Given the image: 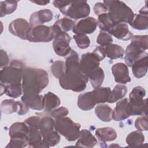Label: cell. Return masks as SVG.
<instances>
[{
  "instance_id": "6da1fadb",
  "label": "cell",
  "mask_w": 148,
  "mask_h": 148,
  "mask_svg": "<svg viewBox=\"0 0 148 148\" xmlns=\"http://www.w3.org/2000/svg\"><path fill=\"white\" fill-rule=\"evenodd\" d=\"M65 63V73L59 78L61 87L63 89L70 90L75 92L84 90L88 77L82 71L77 53L72 49Z\"/></svg>"
},
{
  "instance_id": "7a4b0ae2",
  "label": "cell",
  "mask_w": 148,
  "mask_h": 148,
  "mask_svg": "<svg viewBox=\"0 0 148 148\" xmlns=\"http://www.w3.org/2000/svg\"><path fill=\"white\" fill-rule=\"evenodd\" d=\"M49 83L47 72L35 68H25L23 73L22 89L23 95H39Z\"/></svg>"
},
{
  "instance_id": "3957f363",
  "label": "cell",
  "mask_w": 148,
  "mask_h": 148,
  "mask_svg": "<svg viewBox=\"0 0 148 148\" xmlns=\"http://www.w3.org/2000/svg\"><path fill=\"white\" fill-rule=\"evenodd\" d=\"M53 5L65 16L77 20L87 17L90 7L86 1H54Z\"/></svg>"
},
{
  "instance_id": "277c9868",
  "label": "cell",
  "mask_w": 148,
  "mask_h": 148,
  "mask_svg": "<svg viewBox=\"0 0 148 148\" xmlns=\"http://www.w3.org/2000/svg\"><path fill=\"white\" fill-rule=\"evenodd\" d=\"M147 35H135L128 45L125 53V61L128 66H132L138 60L147 56Z\"/></svg>"
},
{
  "instance_id": "5b68a950",
  "label": "cell",
  "mask_w": 148,
  "mask_h": 148,
  "mask_svg": "<svg viewBox=\"0 0 148 148\" xmlns=\"http://www.w3.org/2000/svg\"><path fill=\"white\" fill-rule=\"evenodd\" d=\"M108 7V13L114 24L130 23L135 14L124 2L120 1H104Z\"/></svg>"
},
{
  "instance_id": "8992f818",
  "label": "cell",
  "mask_w": 148,
  "mask_h": 148,
  "mask_svg": "<svg viewBox=\"0 0 148 148\" xmlns=\"http://www.w3.org/2000/svg\"><path fill=\"white\" fill-rule=\"evenodd\" d=\"M24 64L19 60H13L9 66L4 67L1 71V83L5 86L22 84Z\"/></svg>"
},
{
  "instance_id": "52a82bcc",
  "label": "cell",
  "mask_w": 148,
  "mask_h": 148,
  "mask_svg": "<svg viewBox=\"0 0 148 148\" xmlns=\"http://www.w3.org/2000/svg\"><path fill=\"white\" fill-rule=\"evenodd\" d=\"M55 121L51 116H45L40 119L39 130L42 136L44 147L57 145L61 139L59 133L55 130Z\"/></svg>"
},
{
  "instance_id": "ba28073f",
  "label": "cell",
  "mask_w": 148,
  "mask_h": 148,
  "mask_svg": "<svg viewBox=\"0 0 148 148\" xmlns=\"http://www.w3.org/2000/svg\"><path fill=\"white\" fill-rule=\"evenodd\" d=\"M55 130L70 142L78 139L80 134V124L73 122L70 118L62 117L56 119Z\"/></svg>"
},
{
  "instance_id": "9c48e42d",
  "label": "cell",
  "mask_w": 148,
  "mask_h": 148,
  "mask_svg": "<svg viewBox=\"0 0 148 148\" xmlns=\"http://www.w3.org/2000/svg\"><path fill=\"white\" fill-rule=\"evenodd\" d=\"M145 90L141 86L134 87L129 95V105L131 116L147 115Z\"/></svg>"
},
{
  "instance_id": "30bf717a",
  "label": "cell",
  "mask_w": 148,
  "mask_h": 148,
  "mask_svg": "<svg viewBox=\"0 0 148 148\" xmlns=\"http://www.w3.org/2000/svg\"><path fill=\"white\" fill-rule=\"evenodd\" d=\"M55 34L52 26L43 25L31 27L27 40L31 42H49L54 39Z\"/></svg>"
},
{
  "instance_id": "8fae6325",
  "label": "cell",
  "mask_w": 148,
  "mask_h": 148,
  "mask_svg": "<svg viewBox=\"0 0 148 148\" xmlns=\"http://www.w3.org/2000/svg\"><path fill=\"white\" fill-rule=\"evenodd\" d=\"M71 38L66 32H62L54 39L53 47L54 52L59 56H68L71 51L69 43Z\"/></svg>"
},
{
  "instance_id": "7c38bea8",
  "label": "cell",
  "mask_w": 148,
  "mask_h": 148,
  "mask_svg": "<svg viewBox=\"0 0 148 148\" xmlns=\"http://www.w3.org/2000/svg\"><path fill=\"white\" fill-rule=\"evenodd\" d=\"M99 59L92 52L82 54L79 64L82 71L88 77V76L99 66Z\"/></svg>"
},
{
  "instance_id": "4fadbf2b",
  "label": "cell",
  "mask_w": 148,
  "mask_h": 148,
  "mask_svg": "<svg viewBox=\"0 0 148 148\" xmlns=\"http://www.w3.org/2000/svg\"><path fill=\"white\" fill-rule=\"evenodd\" d=\"M30 28L29 24L22 18H16L9 25V31L12 34L24 40H27V35Z\"/></svg>"
},
{
  "instance_id": "5bb4252c",
  "label": "cell",
  "mask_w": 148,
  "mask_h": 148,
  "mask_svg": "<svg viewBox=\"0 0 148 148\" xmlns=\"http://www.w3.org/2000/svg\"><path fill=\"white\" fill-rule=\"evenodd\" d=\"M97 25V20L95 18L88 17L75 24L72 30L75 34H90L94 32Z\"/></svg>"
},
{
  "instance_id": "9a60e30c",
  "label": "cell",
  "mask_w": 148,
  "mask_h": 148,
  "mask_svg": "<svg viewBox=\"0 0 148 148\" xmlns=\"http://www.w3.org/2000/svg\"><path fill=\"white\" fill-rule=\"evenodd\" d=\"M131 116V114L128 98H124L119 101L112 112V119L117 121L124 120Z\"/></svg>"
},
{
  "instance_id": "2e32d148",
  "label": "cell",
  "mask_w": 148,
  "mask_h": 148,
  "mask_svg": "<svg viewBox=\"0 0 148 148\" xmlns=\"http://www.w3.org/2000/svg\"><path fill=\"white\" fill-rule=\"evenodd\" d=\"M112 72L114 77V80L117 83L125 84L131 82V77L126 64L122 62L114 64L112 67Z\"/></svg>"
},
{
  "instance_id": "e0dca14e",
  "label": "cell",
  "mask_w": 148,
  "mask_h": 148,
  "mask_svg": "<svg viewBox=\"0 0 148 148\" xmlns=\"http://www.w3.org/2000/svg\"><path fill=\"white\" fill-rule=\"evenodd\" d=\"M53 18L52 11L49 9H43L33 13L29 18L31 27L43 25L44 23L50 21Z\"/></svg>"
},
{
  "instance_id": "ac0fdd59",
  "label": "cell",
  "mask_w": 148,
  "mask_h": 148,
  "mask_svg": "<svg viewBox=\"0 0 148 148\" xmlns=\"http://www.w3.org/2000/svg\"><path fill=\"white\" fill-rule=\"evenodd\" d=\"M108 33L117 39L123 40H128L133 36L132 33L129 30L127 24L123 23L114 24Z\"/></svg>"
},
{
  "instance_id": "d6986e66",
  "label": "cell",
  "mask_w": 148,
  "mask_h": 148,
  "mask_svg": "<svg viewBox=\"0 0 148 148\" xmlns=\"http://www.w3.org/2000/svg\"><path fill=\"white\" fill-rule=\"evenodd\" d=\"M29 134V127L24 122H16L9 128V135L10 138H28Z\"/></svg>"
},
{
  "instance_id": "ffe728a7",
  "label": "cell",
  "mask_w": 148,
  "mask_h": 148,
  "mask_svg": "<svg viewBox=\"0 0 148 148\" xmlns=\"http://www.w3.org/2000/svg\"><path fill=\"white\" fill-rule=\"evenodd\" d=\"M21 101L26 103L29 108L34 110H42L45 108L43 96L41 95H23Z\"/></svg>"
},
{
  "instance_id": "44dd1931",
  "label": "cell",
  "mask_w": 148,
  "mask_h": 148,
  "mask_svg": "<svg viewBox=\"0 0 148 148\" xmlns=\"http://www.w3.org/2000/svg\"><path fill=\"white\" fill-rule=\"evenodd\" d=\"M100 47L104 56L112 60L121 58L124 54V49L118 45L111 43L105 46H100Z\"/></svg>"
},
{
  "instance_id": "7402d4cb",
  "label": "cell",
  "mask_w": 148,
  "mask_h": 148,
  "mask_svg": "<svg viewBox=\"0 0 148 148\" xmlns=\"http://www.w3.org/2000/svg\"><path fill=\"white\" fill-rule=\"evenodd\" d=\"M92 91L80 94L77 98V106L83 110H91L96 105Z\"/></svg>"
},
{
  "instance_id": "603a6c76",
  "label": "cell",
  "mask_w": 148,
  "mask_h": 148,
  "mask_svg": "<svg viewBox=\"0 0 148 148\" xmlns=\"http://www.w3.org/2000/svg\"><path fill=\"white\" fill-rule=\"evenodd\" d=\"M76 146L82 147H92L97 143L96 138L87 130H82L80 131L79 136L77 139Z\"/></svg>"
},
{
  "instance_id": "cb8c5ba5",
  "label": "cell",
  "mask_w": 148,
  "mask_h": 148,
  "mask_svg": "<svg viewBox=\"0 0 148 148\" xmlns=\"http://www.w3.org/2000/svg\"><path fill=\"white\" fill-rule=\"evenodd\" d=\"M95 135L100 142L105 143L115 140L117 132L113 128L107 127L98 128L95 131Z\"/></svg>"
},
{
  "instance_id": "d4e9b609",
  "label": "cell",
  "mask_w": 148,
  "mask_h": 148,
  "mask_svg": "<svg viewBox=\"0 0 148 148\" xmlns=\"http://www.w3.org/2000/svg\"><path fill=\"white\" fill-rule=\"evenodd\" d=\"M131 67L135 77L140 79L145 76L147 72V56L136 61Z\"/></svg>"
},
{
  "instance_id": "484cf974",
  "label": "cell",
  "mask_w": 148,
  "mask_h": 148,
  "mask_svg": "<svg viewBox=\"0 0 148 148\" xmlns=\"http://www.w3.org/2000/svg\"><path fill=\"white\" fill-rule=\"evenodd\" d=\"M28 145L29 147H44L42 136L39 128L29 127Z\"/></svg>"
},
{
  "instance_id": "4316f807",
  "label": "cell",
  "mask_w": 148,
  "mask_h": 148,
  "mask_svg": "<svg viewBox=\"0 0 148 148\" xmlns=\"http://www.w3.org/2000/svg\"><path fill=\"white\" fill-rule=\"evenodd\" d=\"M112 109L106 104H99L95 109L97 116L104 122H109L112 120Z\"/></svg>"
},
{
  "instance_id": "83f0119b",
  "label": "cell",
  "mask_w": 148,
  "mask_h": 148,
  "mask_svg": "<svg viewBox=\"0 0 148 148\" xmlns=\"http://www.w3.org/2000/svg\"><path fill=\"white\" fill-rule=\"evenodd\" d=\"M45 102V111L51 112L59 106L61 103L60 98L51 92H48L43 96Z\"/></svg>"
},
{
  "instance_id": "f1b7e54d",
  "label": "cell",
  "mask_w": 148,
  "mask_h": 148,
  "mask_svg": "<svg viewBox=\"0 0 148 148\" xmlns=\"http://www.w3.org/2000/svg\"><path fill=\"white\" fill-rule=\"evenodd\" d=\"M144 140L145 136L139 130L131 132L126 138V142L130 147L140 146L143 145Z\"/></svg>"
},
{
  "instance_id": "f546056e",
  "label": "cell",
  "mask_w": 148,
  "mask_h": 148,
  "mask_svg": "<svg viewBox=\"0 0 148 148\" xmlns=\"http://www.w3.org/2000/svg\"><path fill=\"white\" fill-rule=\"evenodd\" d=\"M127 92V88L125 86L122 84H117L110 91L108 102L114 103L118 100L123 98Z\"/></svg>"
},
{
  "instance_id": "4dcf8cb0",
  "label": "cell",
  "mask_w": 148,
  "mask_h": 148,
  "mask_svg": "<svg viewBox=\"0 0 148 148\" xmlns=\"http://www.w3.org/2000/svg\"><path fill=\"white\" fill-rule=\"evenodd\" d=\"M110 89L109 87H98L92 91L96 103H105L108 101Z\"/></svg>"
},
{
  "instance_id": "1f68e13d",
  "label": "cell",
  "mask_w": 148,
  "mask_h": 148,
  "mask_svg": "<svg viewBox=\"0 0 148 148\" xmlns=\"http://www.w3.org/2000/svg\"><path fill=\"white\" fill-rule=\"evenodd\" d=\"M130 25L134 29L138 30H145L148 28V17L147 15L136 14L132 21L130 23Z\"/></svg>"
},
{
  "instance_id": "d6a6232c",
  "label": "cell",
  "mask_w": 148,
  "mask_h": 148,
  "mask_svg": "<svg viewBox=\"0 0 148 148\" xmlns=\"http://www.w3.org/2000/svg\"><path fill=\"white\" fill-rule=\"evenodd\" d=\"M104 77V72L99 66L88 76V79H90L91 84L94 88L100 87L103 82Z\"/></svg>"
},
{
  "instance_id": "836d02e7",
  "label": "cell",
  "mask_w": 148,
  "mask_h": 148,
  "mask_svg": "<svg viewBox=\"0 0 148 148\" xmlns=\"http://www.w3.org/2000/svg\"><path fill=\"white\" fill-rule=\"evenodd\" d=\"M17 6V1H5L0 2V16L3 17L14 12Z\"/></svg>"
},
{
  "instance_id": "e575fe53",
  "label": "cell",
  "mask_w": 148,
  "mask_h": 148,
  "mask_svg": "<svg viewBox=\"0 0 148 148\" xmlns=\"http://www.w3.org/2000/svg\"><path fill=\"white\" fill-rule=\"evenodd\" d=\"M97 24L101 30L107 32H108L112 27L114 24L110 18L108 13H103L98 16Z\"/></svg>"
},
{
  "instance_id": "d590c367",
  "label": "cell",
  "mask_w": 148,
  "mask_h": 148,
  "mask_svg": "<svg viewBox=\"0 0 148 148\" xmlns=\"http://www.w3.org/2000/svg\"><path fill=\"white\" fill-rule=\"evenodd\" d=\"M50 70L53 75L59 79L65 71V63L62 61H56L50 66Z\"/></svg>"
},
{
  "instance_id": "8d00e7d4",
  "label": "cell",
  "mask_w": 148,
  "mask_h": 148,
  "mask_svg": "<svg viewBox=\"0 0 148 148\" xmlns=\"http://www.w3.org/2000/svg\"><path fill=\"white\" fill-rule=\"evenodd\" d=\"M57 25L62 32H66L73 29L75 26V22L72 19L68 17L62 18L54 23Z\"/></svg>"
},
{
  "instance_id": "74e56055",
  "label": "cell",
  "mask_w": 148,
  "mask_h": 148,
  "mask_svg": "<svg viewBox=\"0 0 148 148\" xmlns=\"http://www.w3.org/2000/svg\"><path fill=\"white\" fill-rule=\"evenodd\" d=\"M73 37L79 48L81 49H86L89 47L90 40L86 35L80 34H75Z\"/></svg>"
},
{
  "instance_id": "f35d334b",
  "label": "cell",
  "mask_w": 148,
  "mask_h": 148,
  "mask_svg": "<svg viewBox=\"0 0 148 148\" xmlns=\"http://www.w3.org/2000/svg\"><path fill=\"white\" fill-rule=\"evenodd\" d=\"M28 145V138H10V140L6 147L21 148L26 147Z\"/></svg>"
},
{
  "instance_id": "ab89813d",
  "label": "cell",
  "mask_w": 148,
  "mask_h": 148,
  "mask_svg": "<svg viewBox=\"0 0 148 148\" xmlns=\"http://www.w3.org/2000/svg\"><path fill=\"white\" fill-rule=\"evenodd\" d=\"M113 42L112 35L107 32L101 31L97 39V43L101 46L111 44Z\"/></svg>"
},
{
  "instance_id": "60d3db41",
  "label": "cell",
  "mask_w": 148,
  "mask_h": 148,
  "mask_svg": "<svg viewBox=\"0 0 148 148\" xmlns=\"http://www.w3.org/2000/svg\"><path fill=\"white\" fill-rule=\"evenodd\" d=\"M15 101L13 99H5L1 104V109L5 114H11L14 111V105Z\"/></svg>"
},
{
  "instance_id": "b9f144b4",
  "label": "cell",
  "mask_w": 148,
  "mask_h": 148,
  "mask_svg": "<svg viewBox=\"0 0 148 148\" xmlns=\"http://www.w3.org/2000/svg\"><path fill=\"white\" fill-rule=\"evenodd\" d=\"M135 127L140 131H147L148 129V123L146 115H143L138 117L135 122Z\"/></svg>"
},
{
  "instance_id": "7bdbcfd3",
  "label": "cell",
  "mask_w": 148,
  "mask_h": 148,
  "mask_svg": "<svg viewBox=\"0 0 148 148\" xmlns=\"http://www.w3.org/2000/svg\"><path fill=\"white\" fill-rule=\"evenodd\" d=\"M29 106L24 102L15 101L14 105V111L18 115H23L29 111Z\"/></svg>"
},
{
  "instance_id": "ee69618b",
  "label": "cell",
  "mask_w": 148,
  "mask_h": 148,
  "mask_svg": "<svg viewBox=\"0 0 148 148\" xmlns=\"http://www.w3.org/2000/svg\"><path fill=\"white\" fill-rule=\"evenodd\" d=\"M69 113L68 109L65 107H60L51 111L50 116L54 119H58L67 116Z\"/></svg>"
},
{
  "instance_id": "f6af8a7d",
  "label": "cell",
  "mask_w": 148,
  "mask_h": 148,
  "mask_svg": "<svg viewBox=\"0 0 148 148\" xmlns=\"http://www.w3.org/2000/svg\"><path fill=\"white\" fill-rule=\"evenodd\" d=\"M94 12L98 16L101 14L107 13L108 9L107 6L103 2L96 3L94 6Z\"/></svg>"
},
{
  "instance_id": "bcb514c9",
  "label": "cell",
  "mask_w": 148,
  "mask_h": 148,
  "mask_svg": "<svg viewBox=\"0 0 148 148\" xmlns=\"http://www.w3.org/2000/svg\"><path fill=\"white\" fill-rule=\"evenodd\" d=\"M41 118L39 116H32L25 120V123L29 126L39 129V123Z\"/></svg>"
},
{
  "instance_id": "7dc6e473",
  "label": "cell",
  "mask_w": 148,
  "mask_h": 148,
  "mask_svg": "<svg viewBox=\"0 0 148 148\" xmlns=\"http://www.w3.org/2000/svg\"><path fill=\"white\" fill-rule=\"evenodd\" d=\"M0 54H1V62H0L1 67H3V66L6 67L8 66L9 57L7 53L3 50H1Z\"/></svg>"
},
{
  "instance_id": "c3c4849f",
  "label": "cell",
  "mask_w": 148,
  "mask_h": 148,
  "mask_svg": "<svg viewBox=\"0 0 148 148\" xmlns=\"http://www.w3.org/2000/svg\"><path fill=\"white\" fill-rule=\"evenodd\" d=\"M33 3H35L36 4H38L39 5H46L48 4L50 2L49 1H31Z\"/></svg>"
},
{
  "instance_id": "681fc988",
  "label": "cell",
  "mask_w": 148,
  "mask_h": 148,
  "mask_svg": "<svg viewBox=\"0 0 148 148\" xmlns=\"http://www.w3.org/2000/svg\"><path fill=\"white\" fill-rule=\"evenodd\" d=\"M139 13L142 15H147V8L146 5L140 10Z\"/></svg>"
}]
</instances>
